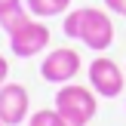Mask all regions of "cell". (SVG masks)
I'll list each match as a JSON object with an SVG mask.
<instances>
[{
	"label": "cell",
	"instance_id": "cell-13",
	"mask_svg": "<svg viewBox=\"0 0 126 126\" xmlns=\"http://www.w3.org/2000/svg\"><path fill=\"white\" fill-rule=\"evenodd\" d=\"M0 126H3V120H0Z\"/></svg>",
	"mask_w": 126,
	"mask_h": 126
},
{
	"label": "cell",
	"instance_id": "cell-2",
	"mask_svg": "<svg viewBox=\"0 0 126 126\" xmlns=\"http://www.w3.org/2000/svg\"><path fill=\"white\" fill-rule=\"evenodd\" d=\"M55 111L71 126H86L95 117V111H98L95 92L89 86H80V83H65L55 92Z\"/></svg>",
	"mask_w": 126,
	"mask_h": 126
},
{
	"label": "cell",
	"instance_id": "cell-12",
	"mask_svg": "<svg viewBox=\"0 0 126 126\" xmlns=\"http://www.w3.org/2000/svg\"><path fill=\"white\" fill-rule=\"evenodd\" d=\"M3 83H9V59L0 55V86H3Z\"/></svg>",
	"mask_w": 126,
	"mask_h": 126
},
{
	"label": "cell",
	"instance_id": "cell-4",
	"mask_svg": "<svg viewBox=\"0 0 126 126\" xmlns=\"http://www.w3.org/2000/svg\"><path fill=\"white\" fill-rule=\"evenodd\" d=\"M80 68H83V62H80L77 49L59 46V49H52V52L40 62V77L46 80V83H62L65 86V83H71L80 74Z\"/></svg>",
	"mask_w": 126,
	"mask_h": 126
},
{
	"label": "cell",
	"instance_id": "cell-3",
	"mask_svg": "<svg viewBox=\"0 0 126 126\" xmlns=\"http://www.w3.org/2000/svg\"><path fill=\"white\" fill-rule=\"evenodd\" d=\"M86 77H89V89L95 92V95H102V98H117L123 92V86H126V77H123L120 65H117L114 59H108V55L92 59Z\"/></svg>",
	"mask_w": 126,
	"mask_h": 126
},
{
	"label": "cell",
	"instance_id": "cell-10",
	"mask_svg": "<svg viewBox=\"0 0 126 126\" xmlns=\"http://www.w3.org/2000/svg\"><path fill=\"white\" fill-rule=\"evenodd\" d=\"M105 9L114 16H126V0H105Z\"/></svg>",
	"mask_w": 126,
	"mask_h": 126
},
{
	"label": "cell",
	"instance_id": "cell-6",
	"mask_svg": "<svg viewBox=\"0 0 126 126\" xmlns=\"http://www.w3.org/2000/svg\"><path fill=\"white\" fill-rule=\"evenodd\" d=\"M31 117V95L22 83L0 86V120L3 126H22Z\"/></svg>",
	"mask_w": 126,
	"mask_h": 126
},
{
	"label": "cell",
	"instance_id": "cell-1",
	"mask_svg": "<svg viewBox=\"0 0 126 126\" xmlns=\"http://www.w3.org/2000/svg\"><path fill=\"white\" fill-rule=\"evenodd\" d=\"M65 34L74 37V40H83L92 52H105V49L114 43V22L105 9H92V6H83V9H71L65 16Z\"/></svg>",
	"mask_w": 126,
	"mask_h": 126
},
{
	"label": "cell",
	"instance_id": "cell-5",
	"mask_svg": "<svg viewBox=\"0 0 126 126\" xmlns=\"http://www.w3.org/2000/svg\"><path fill=\"white\" fill-rule=\"evenodd\" d=\"M49 28L43 22H37V18H31V22H25L22 28H16L9 34V49L12 55H18V59H34V55H40L43 49L49 46Z\"/></svg>",
	"mask_w": 126,
	"mask_h": 126
},
{
	"label": "cell",
	"instance_id": "cell-7",
	"mask_svg": "<svg viewBox=\"0 0 126 126\" xmlns=\"http://www.w3.org/2000/svg\"><path fill=\"white\" fill-rule=\"evenodd\" d=\"M28 12L34 18H49V16H59L71 6V0H25Z\"/></svg>",
	"mask_w": 126,
	"mask_h": 126
},
{
	"label": "cell",
	"instance_id": "cell-11",
	"mask_svg": "<svg viewBox=\"0 0 126 126\" xmlns=\"http://www.w3.org/2000/svg\"><path fill=\"white\" fill-rule=\"evenodd\" d=\"M18 6H25L22 0H0V16H6V12H12V9H18Z\"/></svg>",
	"mask_w": 126,
	"mask_h": 126
},
{
	"label": "cell",
	"instance_id": "cell-9",
	"mask_svg": "<svg viewBox=\"0 0 126 126\" xmlns=\"http://www.w3.org/2000/svg\"><path fill=\"white\" fill-rule=\"evenodd\" d=\"M31 12H28V6H18V9H12V12H6V16H0V28L6 31V34H12L16 28H22L25 22H31Z\"/></svg>",
	"mask_w": 126,
	"mask_h": 126
},
{
	"label": "cell",
	"instance_id": "cell-8",
	"mask_svg": "<svg viewBox=\"0 0 126 126\" xmlns=\"http://www.w3.org/2000/svg\"><path fill=\"white\" fill-rule=\"evenodd\" d=\"M28 126H71L55 108H40L28 117Z\"/></svg>",
	"mask_w": 126,
	"mask_h": 126
}]
</instances>
